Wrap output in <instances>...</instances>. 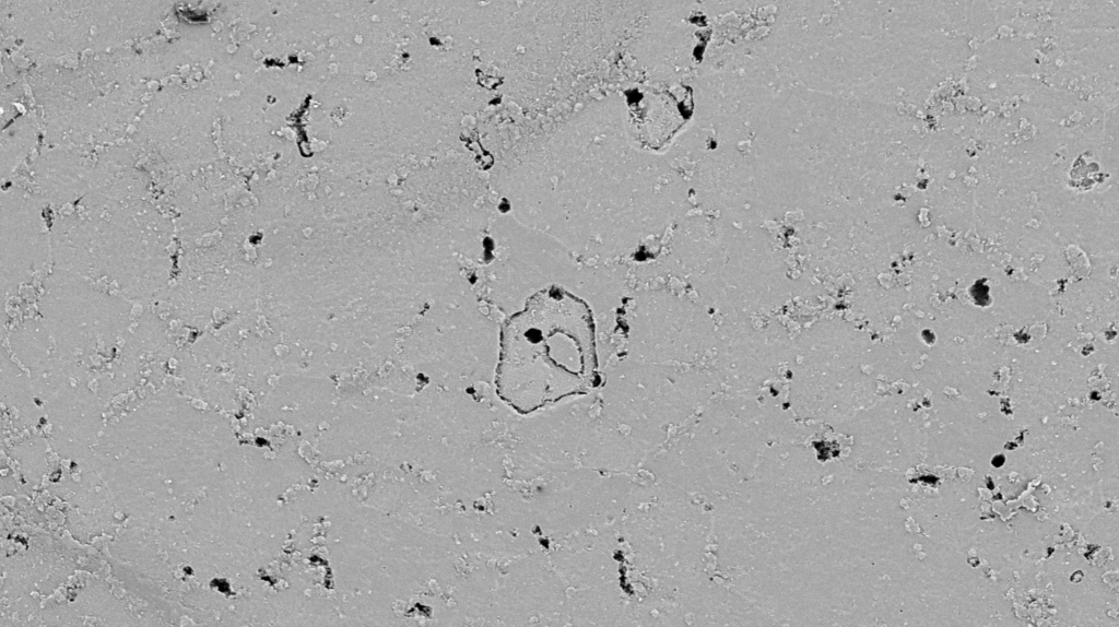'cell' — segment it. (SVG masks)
Instances as JSON below:
<instances>
[{"instance_id":"6da1fadb","label":"cell","mask_w":1119,"mask_h":627,"mask_svg":"<svg viewBox=\"0 0 1119 627\" xmlns=\"http://www.w3.org/2000/svg\"><path fill=\"white\" fill-rule=\"evenodd\" d=\"M597 382L596 326L584 299L549 286L506 320L495 383L511 409L528 414L586 393Z\"/></svg>"}]
</instances>
